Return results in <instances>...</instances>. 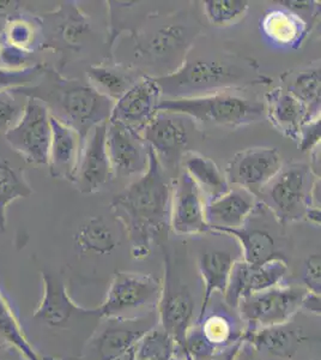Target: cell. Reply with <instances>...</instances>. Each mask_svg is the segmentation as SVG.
Returning <instances> with one entry per match:
<instances>
[{
    "mask_svg": "<svg viewBox=\"0 0 321 360\" xmlns=\"http://www.w3.org/2000/svg\"><path fill=\"white\" fill-rule=\"evenodd\" d=\"M171 180L149 147L147 172L115 195L110 210L131 244V255L144 259L155 243L168 231L171 215Z\"/></svg>",
    "mask_w": 321,
    "mask_h": 360,
    "instance_id": "1",
    "label": "cell"
},
{
    "mask_svg": "<svg viewBox=\"0 0 321 360\" xmlns=\"http://www.w3.org/2000/svg\"><path fill=\"white\" fill-rule=\"evenodd\" d=\"M162 98H202L227 90L270 86L273 79L261 74L252 58L193 44L174 72L154 77Z\"/></svg>",
    "mask_w": 321,
    "mask_h": 360,
    "instance_id": "2",
    "label": "cell"
},
{
    "mask_svg": "<svg viewBox=\"0 0 321 360\" xmlns=\"http://www.w3.org/2000/svg\"><path fill=\"white\" fill-rule=\"evenodd\" d=\"M13 90L45 103L51 115L74 129L81 141L93 127L110 120L114 106L112 100L100 94L89 83L67 79L47 69L37 84Z\"/></svg>",
    "mask_w": 321,
    "mask_h": 360,
    "instance_id": "3",
    "label": "cell"
},
{
    "mask_svg": "<svg viewBox=\"0 0 321 360\" xmlns=\"http://www.w3.org/2000/svg\"><path fill=\"white\" fill-rule=\"evenodd\" d=\"M159 111L188 115L199 130H236L265 117L264 101L248 89L227 90L202 98H162Z\"/></svg>",
    "mask_w": 321,
    "mask_h": 360,
    "instance_id": "4",
    "label": "cell"
},
{
    "mask_svg": "<svg viewBox=\"0 0 321 360\" xmlns=\"http://www.w3.org/2000/svg\"><path fill=\"white\" fill-rule=\"evenodd\" d=\"M203 317L192 326L181 352L186 360H214L244 341V324L239 312L214 295Z\"/></svg>",
    "mask_w": 321,
    "mask_h": 360,
    "instance_id": "5",
    "label": "cell"
},
{
    "mask_svg": "<svg viewBox=\"0 0 321 360\" xmlns=\"http://www.w3.org/2000/svg\"><path fill=\"white\" fill-rule=\"evenodd\" d=\"M200 27L195 22L173 18L171 21L136 37V56L143 65L162 77L174 72L199 37Z\"/></svg>",
    "mask_w": 321,
    "mask_h": 360,
    "instance_id": "6",
    "label": "cell"
},
{
    "mask_svg": "<svg viewBox=\"0 0 321 360\" xmlns=\"http://www.w3.org/2000/svg\"><path fill=\"white\" fill-rule=\"evenodd\" d=\"M317 179L320 178L314 176L307 164L283 165L280 172L256 193V200L285 227L290 222L305 220L312 207V191Z\"/></svg>",
    "mask_w": 321,
    "mask_h": 360,
    "instance_id": "7",
    "label": "cell"
},
{
    "mask_svg": "<svg viewBox=\"0 0 321 360\" xmlns=\"http://www.w3.org/2000/svg\"><path fill=\"white\" fill-rule=\"evenodd\" d=\"M162 281L150 274L117 271L106 299L98 307L102 319H133L157 310Z\"/></svg>",
    "mask_w": 321,
    "mask_h": 360,
    "instance_id": "8",
    "label": "cell"
},
{
    "mask_svg": "<svg viewBox=\"0 0 321 360\" xmlns=\"http://www.w3.org/2000/svg\"><path fill=\"white\" fill-rule=\"evenodd\" d=\"M308 291L305 287L281 283L241 299L236 310L244 324V332L285 323L301 312Z\"/></svg>",
    "mask_w": 321,
    "mask_h": 360,
    "instance_id": "9",
    "label": "cell"
},
{
    "mask_svg": "<svg viewBox=\"0 0 321 360\" xmlns=\"http://www.w3.org/2000/svg\"><path fill=\"white\" fill-rule=\"evenodd\" d=\"M195 130L199 129L188 115L167 111L157 112L143 130V139L171 180L179 174L181 160L190 152L188 147Z\"/></svg>",
    "mask_w": 321,
    "mask_h": 360,
    "instance_id": "10",
    "label": "cell"
},
{
    "mask_svg": "<svg viewBox=\"0 0 321 360\" xmlns=\"http://www.w3.org/2000/svg\"><path fill=\"white\" fill-rule=\"evenodd\" d=\"M4 137L6 143L25 162L47 166L52 127L51 113L45 103L27 98L20 120L4 134Z\"/></svg>",
    "mask_w": 321,
    "mask_h": 360,
    "instance_id": "11",
    "label": "cell"
},
{
    "mask_svg": "<svg viewBox=\"0 0 321 360\" xmlns=\"http://www.w3.org/2000/svg\"><path fill=\"white\" fill-rule=\"evenodd\" d=\"M276 217L264 205L258 201L256 208L247 217L244 226L236 229H218L212 234L227 236L240 243L242 261L261 266L273 259H284L282 256L281 244L277 240V229L282 225L271 226Z\"/></svg>",
    "mask_w": 321,
    "mask_h": 360,
    "instance_id": "12",
    "label": "cell"
},
{
    "mask_svg": "<svg viewBox=\"0 0 321 360\" xmlns=\"http://www.w3.org/2000/svg\"><path fill=\"white\" fill-rule=\"evenodd\" d=\"M93 333L84 360H112L130 348L159 326L157 310L133 319H103Z\"/></svg>",
    "mask_w": 321,
    "mask_h": 360,
    "instance_id": "13",
    "label": "cell"
},
{
    "mask_svg": "<svg viewBox=\"0 0 321 360\" xmlns=\"http://www.w3.org/2000/svg\"><path fill=\"white\" fill-rule=\"evenodd\" d=\"M159 327L164 329L183 352L190 329L195 324V299L190 287L173 274L167 263L157 305Z\"/></svg>",
    "mask_w": 321,
    "mask_h": 360,
    "instance_id": "14",
    "label": "cell"
},
{
    "mask_svg": "<svg viewBox=\"0 0 321 360\" xmlns=\"http://www.w3.org/2000/svg\"><path fill=\"white\" fill-rule=\"evenodd\" d=\"M169 226L178 236L210 233L205 219V200L191 176L183 169L171 183Z\"/></svg>",
    "mask_w": 321,
    "mask_h": 360,
    "instance_id": "15",
    "label": "cell"
},
{
    "mask_svg": "<svg viewBox=\"0 0 321 360\" xmlns=\"http://www.w3.org/2000/svg\"><path fill=\"white\" fill-rule=\"evenodd\" d=\"M282 166L283 161L277 148H248L232 156L224 173L232 186L246 188L256 196Z\"/></svg>",
    "mask_w": 321,
    "mask_h": 360,
    "instance_id": "16",
    "label": "cell"
},
{
    "mask_svg": "<svg viewBox=\"0 0 321 360\" xmlns=\"http://www.w3.org/2000/svg\"><path fill=\"white\" fill-rule=\"evenodd\" d=\"M33 319L49 328H67L77 319H102L98 309H84L70 297L65 283L57 275L42 273V297Z\"/></svg>",
    "mask_w": 321,
    "mask_h": 360,
    "instance_id": "17",
    "label": "cell"
},
{
    "mask_svg": "<svg viewBox=\"0 0 321 360\" xmlns=\"http://www.w3.org/2000/svg\"><path fill=\"white\" fill-rule=\"evenodd\" d=\"M244 342L259 360H296L309 335L294 317L285 323L244 332Z\"/></svg>",
    "mask_w": 321,
    "mask_h": 360,
    "instance_id": "18",
    "label": "cell"
},
{
    "mask_svg": "<svg viewBox=\"0 0 321 360\" xmlns=\"http://www.w3.org/2000/svg\"><path fill=\"white\" fill-rule=\"evenodd\" d=\"M106 147L114 176H140L149 166V146L142 134L122 124L107 123Z\"/></svg>",
    "mask_w": 321,
    "mask_h": 360,
    "instance_id": "19",
    "label": "cell"
},
{
    "mask_svg": "<svg viewBox=\"0 0 321 360\" xmlns=\"http://www.w3.org/2000/svg\"><path fill=\"white\" fill-rule=\"evenodd\" d=\"M162 93L154 77L144 75L118 101L114 103L110 120L142 134L159 112Z\"/></svg>",
    "mask_w": 321,
    "mask_h": 360,
    "instance_id": "20",
    "label": "cell"
},
{
    "mask_svg": "<svg viewBox=\"0 0 321 360\" xmlns=\"http://www.w3.org/2000/svg\"><path fill=\"white\" fill-rule=\"evenodd\" d=\"M287 273L288 262L284 259H273L261 266L237 259L224 292V303L236 309L241 299L283 283Z\"/></svg>",
    "mask_w": 321,
    "mask_h": 360,
    "instance_id": "21",
    "label": "cell"
},
{
    "mask_svg": "<svg viewBox=\"0 0 321 360\" xmlns=\"http://www.w3.org/2000/svg\"><path fill=\"white\" fill-rule=\"evenodd\" d=\"M107 123L93 127L81 144L74 179V184L81 193L101 191L114 178L113 168L107 153Z\"/></svg>",
    "mask_w": 321,
    "mask_h": 360,
    "instance_id": "22",
    "label": "cell"
},
{
    "mask_svg": "<svg viewBox=\"0 0 321 360\" xmlns=\"http://www.w3.org/2000/svg\"><path fill=\"white\" fill-rule=\"evenodd\" d=\"M256 203V197L240 186H232L218 198L205 202V219L210 233L218 229H240Z\"/></svg>",
    "mask_w": 321,
    "mask_h": 360,
    "instance_id": "23",
    "label": "cell"
},
{
    "mask_svg": "<svg viewBox=\"0 0 321 360\" xmlns=\"http://www.w3.org/2000/svg\"><path fill=\"white\" fill-rule=\"evenodd\" d=\"M264 106L265 117L270 124L294 142H299L302 127L309 120H313L307 107L281 86L265 94Z\"/></svg>",
    "mask_w": 321,
    "mask_h": 360,
    "instance_id": "24",
    "label": "cell"
},
{
    "mask_svg": "<svg viewBox=\"0 0 321 360\" xmlns=\"http://www.w3.org/2000/svg\"><path fill=\"white\" fill-rule=\"evenodd\" d=\"M51 127L52 137L47 164L49 174L57 179H65L74 183L83 141L74 129L61 123L52 115Z\"/></svg>",
    "mask_w": 321,
    "mask_h": 360,
    "instance_id": "25",
    "label": "cell"
},
{
    "mask_svg": "<svg viewBox=\"0 0 321 360\" xmlns=\"http://www.w3.org/2000/svg\"><path fill=\"white\" fill-rule=\"evenodd\" d=\"M261 35L268 45L281 49H297L308 37L307 22L284 6L270 8L261 20Z\"/></svg>",
    "mask_w": 321,
    "mask_h": 360,
    "instance_id": "26",
    "label": "cell"
},
{
    "mask_svg": "<svg viewBox=\"0 0 321 360\" xmlns=\"http://www.w3.org/2000/svg\"><path fill=\"white\" fill-rule=\"evenodd\" d=\"M236 261L237 258L230 250L209 249L199 255L198 270L203 281V298L197 319L203 317L214 295H224Z\"/></svg>",
    "mask_w": 321,
    "mask_h": 360,
    "instance_id": "27",
    "label": "cell"
},
{
    "mask_svg": "<svg viewBox=\"0 0 321 360\" xmlns=\"http://www.w3.org/2000/svg\"><path fill=\"white\" fill-rule=\"evenodd\" d=\"M181 167L198 186L205 202L218 198L232 188L225 173L210 158L199 153H186L181 160Z\"/></svg>",
    "mask_w": 321,
    "mask_h": 360,
    "instance_id": "28",
    "label": "cell"
},
{
    "mask_svg": "<svg viewBox=\"0 0 321 360\" xmlns=\"http://www.w3.org/2000/svg\"><path fill=\"white\" fill-rule=\"evenodd\" d=\"M281 81L282 88L307 107L310 118H320V63L287 71Z\"/></svg>",
    "mask_w": 321,
    "mask_h": 360,
    "instance_id": "29",
    "label": "cell"
},
{
    "mask_svg": "<svg viewBox=\"0 0 321 360\" xmlns=\"http://www.w3.org/2000/svg\"><path fill=\"white\" fill-rule=\"evenodd\" d=\"M74 242L81 256H106L114 252L122 239L105 217H93L78 227Z\"/></svg>",
    "mask_w": 321,
    "mask_h": 360,
    "instance_id": "30",
    "label": "cell"
},
{
    "mask_svg": "<svg viewBox=\"0 0 321 360\" xmlns=\"http://www.w3.org/2000/svg\"><path fill=\"white\" fill-rule=\"evenodd\" d=\"M143 76L144 74L138 70L110 64L90 65L86 70V79L90 86L113 103L118 101Z\"/></svg>",
    "mask_w": 321,
    "mask_h": 360,
    "instance_id": "31",
    "label": "cell"
},
{
    "mask_svg": "<svg viewBox=\"0 0 321 360\" xmlns=\"http://www.w3.org/2000/svg\"><path fill=\"white\" fill-rule=\"evenodd\" d=\"M33 193L25 176V168L13 160L0 156V229L6 227V210L18 198H27Z\"/></svg>",
    "mask_w": 321,
    "mask_h": 360,
    "instance_id": "32",
    "label": "cell"
},
{
    "mask_svg": "<svg viewBox=\"0 0 321 360\" xmlns=\"http://www.w3.org/2000/svg\"><path fill=\"white\" fill-rule=\"evenodd\" d=\"M0 338L5 344L20 353L25 360H42V356L35 351L33 345L29 342L23 329L20 327L13 307L0 291Z\"/></svg>",
    "mask_w": 321,
    "mask_h": 360,
    "instance_id": "33",
    "label": "cell"
},
{
    "mask_svg": "<svg viewBox=\"0 0 321 360\" xmlns=\"http://www.w3.org/2000/svg\"><path fill=\"white\" fill-rule=\"evenodd\" d=\"M179 352L176 341L159 324L134 346V360H171Z\"/></svg>",
    "mask_w": 321,
    "mask_h": 360,
    "instance_id": "34",
    "label": "cell"
},
{
    "mask_svg": "<svg viewBox=\"0 0 321 360\" xmlns=\"http://www.w3.org/2000/svg\"><path fill=\"white\" fill-rule=\"evenodd\" d=\"M204 13L209 23L215 27L234 25L246 16L249 1L244 0H207L203 3Z\"/></svg>",
    "mask_w": 321,
    "mask_h": 360,
    "instance_id": "35",
    "label": "cell"
},
{
    "mask_svg": "<svg viewBox=\"0 0 321 360\" xmlns=\"http://www.w3.org/2000/svg\"><path fill=\"white\" fill-rule=\"evenodd\" d=\"M46 68L41 64L25 66L23 69H4L0 68V90L17 89L32 86L39 82Z\"/></svg>",
    "mask_w": 321,
    "mask_h": 360,
    "instance_id": "36",
    "label": "cell"
},
{
    "mask_svg": "<svg viewBox=\"0 0 321 360\" xmlns=\"http://www.w3.org/2000/svg\"><path fill=\"white\" fill-rule=\"evenodd\" d=\"M25 103L27 98L15 90H0V134H6L20 120Z\"/></svg>",
    "mask_w": 321,
    "mask_h": 360,
    "instance_id": "37",
    "label": "cell"
},
{
    "mask_svg": "<svg viewBox=\"0 0 321 360\" xmlns=\"http://www.w3.org/2000/svg\"><path fill=\"white\" fill-rule=\"evenodd\" d=\"M302 287L314 295L321 293V258L320 254L310 255L305 262L302 274Z\"/></svg>",
    "mask_w": 321,
    "mask_h": 360,
    "instance_id": "38",
    "label": "cell"
},
{
    "mask_svg": "<svg viewBox=\"0 0 321 360\" xmlns=\"http://www.w3.org/2000/svg\"><path fill=\"white\" fill-rule=\"evenodd\" d=\"M28 49H20L16 46L5 44L0 46V68L4 69H23L29 57Z\"/></svg>",
    "mask_w": 321,
    "mask_h": 360,
    "instance_id": "39",
    "label": "cell"
},
{
    "mask_svg": "<svg viewBox=\"0 0 321 360\" xmlns=\"http://www.w3.org/2000/svg\"><path fill=\"white\" fill-rule=\"evenodd\" d=\"M6 37H8V44L10 45L27 49L30 42H33V27L25 21L13 22L11 25H8Z\"/></svg>",
    "mask_w": 321,
    "mask_h": 360,
    "instance_id": "40",
    "label": "cell"
},
{
    "mask_svg": "<svg viewBox=\"0 0 321 360\" xmlns=\"http://www.w3.org/2000/svg\"><path fill=\"white\" fill-rule=\"evenodd\" d=\"M297 144L302 152L307 153L320 144V118L309 120L302 127Z\"/></svg>",
    "mask_w": 321,
    "mask_h": 360,
    "instance_id": "41",
    "label": "cell"
},
{
    "mask_svg": "<svg viewBox=\"0 0 321 360\" xmlns=\"http://www.w3.org/2000/svg\"><path fill=\"white\" fill-rule=\"evenodd\" d=\"M320 295L308 292L302 302L301 311L320 317Z\"/></svg>",
    "mask_w": 321,
    "mask_h": 360,
    "instance_id": "42",
    "label": "cell"
},
{
    "mask_svg": "<svg viewBox=\"0 0 321 360\" xmlns=\"http://www.w3.org/2000/svg\"><path fill=\"white\" fill-rule=\"evenodd\" d=\"M309 154V168L317 178H320V144L314 147Z\"/></svg>",
    "mask_w": 321,
    "mask_h": 360,
    "instance_id": "43",
    "label": "cell"
},
{
    "mask_svg": "<svg viewBox=\"0 0 321 360\" xmlns=\"http://www.w3.org/2000/svg\"><path fill=\"white\" fill-rule=\"evenodd\" d=\"M305 220L312 222L315 226H320V208L310 207L307 214H306Z\"/></svg>",
    "mask_w": 321,
    "mask_h": 360,
    "instance_id": "44",
    "label": "cell"
},
{
    "mask_svg": "<svg viewBox=\"0 0 321 360\" xmlns=\"http://www.w3.org/2000/svg\"><path fill=\"white\" fill-rule=\"evenodd\" d=\"M246 347H247V349L249 351V352H246L244 345H242L240 352H239V354H237V356H236L235 360H256V356H254V352H253L252 348L249 347L248 345H246Z\"/></svg>",
    "mask_w": 321,
    "mask_h": 360,
    "instance_id": "45",
    "label": "cell"
},
{
    "mask_svg": "<svg viewBox=\"0 0 321 360\" xmlns=\"http://www.w3.org/2000/svg\"><path fill=\"white\" fill-rule=\"evenodd\" d=\"M244 345V341H240L239 344H236L235 346H232L229 351H228L223 356V360H235L236 356L240 352L241 347Z\"/></svg>",
    "mask_w": 321,
    "mask_h": 360,
    "instance_id": "46",
    "label": "cell"
},
{
    "mask_svg": "<svg viewBox=\"0 0 321 360\" xmlns=\"http://www.w3.org/2000/svg\"><path fill=\"white\" fill-rule=\"evenodd\" d=\"M112 360H134V347L130 348L126 352L122 353V354Z\"/></svg>",
    "mask_w": 321,
    "mask_h": 360,
    "instance_id": "47",
    "label": "cell"
},
{
    "mask_svg": "<svg viewBox=\"0 0 321 360\" xmlns=\"http://www.w3.org/2000/svg\"><path fill=\"white\" fill-rule=\"evenodd\" d=\"M171 360H186V359H185V356H183V354H181V353L179 352Z\"/></svg>",
    "mask_w": 321,
    "mask_h": 360,
    "instance_id": "48",
    "label": "cell"
},
{
    "mask_svg": "<svg viewBox=\"0 0 321 360\" xmlns=\"http://www.w3.org/2000/svg\"><path fill=\"white\" fill-rule=\"evenodd\" d=\"M42 360H57L55 358H53V356H42Z\"/></svg>",
    "mask_w": 321,
    "mask_h": 360,
    "instance_id": "49",
    "label": "cell"
},
{
    "mask_svg": "<svg viewBox=\"0 0 321 360\" xmlns=\"http://www.w3.org/2000/svg\"><path fill=\"white\" fill-rule=\"evenodd\" d=\"M0 360H8V359H0Z\"/></svg>",
    "mask_w": 321,
    "mask_h": 360,
    "instance_id": "50",
    "label": "cell"
}]
</instances>
